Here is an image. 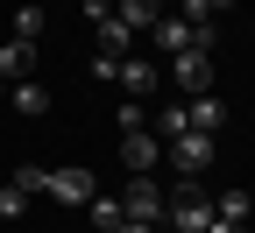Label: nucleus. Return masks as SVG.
<instances>
[{
	"label": "nucleus",
	"instance_id": "4468645a",
	"mask_svg": "<svg viewBox=\"0 0 255 233\" xmlns=\"http://www.w3.org/2000/svg\"><path fill=\"white\" fill-rule=\"evenodd\" d=\"M128 212H121V198H92V233H121Z\"/></svg>",
	"mask_w": 255,
	"mask_h": 233
},
{
	"label": "nucleus",
	"instance_id": "f257e3e1",
	"mask_svg": "<svg viewBox=\"0 0 255 233\" xmlns=\"http://www.w3.org/2000/svg\"><path fill=\"white\" fill-rule=\"evenodd\" d=\"M163 212L177 219V233H206V226H213V198L199 191V177H184L177 198H163Z\"/></svg>",
	"mask_w": 255,
	"mask_h": 233
},
{
	"label": "nucleus",
	"instance_id": "ddd939ff",
	"mask_svg": "<svg viewBox=\"0 0 255 233\" xmlns=\"http://www.w3.org/2000/svg\"><path fill=\"white\" fill-rule=\"evenodd\" d=\"M28 71H36V43H7V50H0V78H28Z\"/></svg>",
	"mask_w": 255,
	"mask_h": 233
},
{
	"label": "nucleus",
	"instance_id": "20e7f679",
	"mask_svg": "<svg viewBox=\"0 0 255 233\" xmlns=\"http://www.w3.org/2000/svg\"><path fill=\"white\" fill-rule=\"evenodd\" d=\"M121 212L135 219V226H156V219H163V191H156L149 177H135V184L121 191Z\"/></svg>",
	"mask_w": 255,
	"mask_h": 233
},
{
	"label": "nucleus",
	"instance_id": "7ed1b4c3",
	"mask_svg": "<svg viewBox=\"0 0 255 233\" xmlns=\"http://www.w3.org/2000/svg\"><path fill=\"white\" fill-rule=\"evenodd\" d=\"M43 191L57 198V205H92V170L64 162V170H50V177H43Z\"/></svg>",
	"mask_w": 255,
	"mask_h": 233
},
{
	"label": "nucleus",
	"instance_id": "9d476101",
	"mask_svg": "<svg viewBox=\"0 0 255 233\" xmlns=\"http://www.w3.org/2000/svg\"><path fill=\"white\" fill-rule=\"evenodd\" d=\"M121 162H128V170H156V135H149V127H128V135H121Z\"/></svg>",
	"mask_w": 255,
	"mask_h": 233
},
{
	"label": "nucleus",
	"instance_id": "1a4fd4ad",
	"mask_svg": "<svg viewBox=\"0 0 255 233\" xmlns=\"http://www.w3.org/2000/svg\"><path fill=\"white\" fill-rule=\"evenodd\" d=\"M184 120H191V135H220V120H227V106H220V92H199L184 106Z\"/></svg>",
	"mask_w": 255,
	"mask_h": 233
},
{
	"label": "nucleus",
	"instance_id": "412c9836",
	"mask_svg": "<svg viewBox=\"0 0 255 233\" xmlns=\"http://www.w3.org/2000/svg\"><path fill=\"white\" fill-rule=\"evenodd\" d=\"M121 233H156V226H135V219H128V226H121Z\"/></svg>",
	"mask_w": 255,
	"mask_h": 233
},
{
	"label": "nucleus",
	"instance_id": "dca6fc26",
	"mask_svg": "<svg viewBox=\"0 0 255 233\" xmlns=\"http://www.w3.org/2000/svg\"><path fill=\"white\" fill-rule=\"evenodd\" d=\"M213 219H227V226H241L248 219V191H220V212Z\"/></svg>",
	"mask_w": 255,
	"mask_h": 233
},
{
	"label": "nucleus",
	"instance_id": "6ab92c4d",
	"mask_svg": "<svg viewBox=\"0 0 255 233\" xmlns=\"http://www.w3.org/2000/svg\"><path fill=\"white\" fill-rule=\"evenodd\" d=\"M220 7H234V0H184V21H213Z\"/></svg>",
	"mask_w": 255,
	"mask_h": 233
},
{
	"label": "nucleus",
	"instance_id": "a211bd4d",
	"mask_svg": "<svg viewBox=\"0 0 255 233\" xmlns=\"http://www.w3.org/2000/svg\"><path fill=\"white\" fill-rule=\"evenodd\" d=\"M184 127H191V120H184V106H163V113H156V135H163V142H177Z\"/></svg>",
	"mask_w": 255,
	"mask_h": 233
},
{
	"label": "nucleus",
	"instance_id": "423d86ee",
	"mask_svg": "<svg viewBox=\"0 0 255 233\" xmlns=\"http://www.w3.org/2000/svg\"><path fill=\"white\" fill-rule=\"evenodd\" d=\"M43 177H50V170H14L7 184H0V219H21V212H28V198L43 191Z\"/></svg>",
	"mask_w": 255,
	"mask_h": 233
},
{
	"label": "nucleus",
	"instance_id": "9b49d317",
	"mask_svg": "<svg viewBox=\"0 0 255 233\" xmlns=\"http://www.w3.org/2000/svg\"><path fill=\"white\" fill-rule=\"evenodd\" d=\"M114 85H121L128 99H149V92H156V64H135V57H121V71H114Z\"/></svg>",
	"mask_w": 255,
	"mask_h": 233
},
{
	"label": "nucleus",
	"instance_id": "f03ea898",
	"mask_svg": "<svg viewBox=\"0 0 255 233\" xmlns=\"http://www.w3.org/2000/svg\"><path fill=\"white\" fill-rule=\"evenodd\" d=\"M156 43H163L170 57H184V50H213V21H184V14H163V21H156Z\"/></svg>",
	"mask_w": 255,
	"mask_h": 233
},
{
	"label": "nucleus",
	"instance_id": "f8f14e48",
	"mask_svg": "<svg viewBox=\"0 0 255 233\" xmlns=\"http://www.w3.org/2000/svg\"><path fill=\"white\" fill-rule=\"evenodd\" d=\"M114 14L142 36V28H156V21H163V0H114Z\"/></svg>",
	"mask_w": 255,
	"mask_h": 233
},
{
	"label": "nucleus",
	"instance_id": "2eb2a0df",
	"mask_svg": "<svg viewBox=\"0 0 255 233\" xmlns=\"http://www.w3.org/2000/svg\"><path fill=\"white\" fill-rule=\"evenodd\" d=\"M14 113H50V92H43L36 78H21V85H14Z\"/></svg>",
	"mask_w": 255,
	"mask_h": 233
},
{
	"label": "nucleus",
	"instance_id": "6e6552de",
	"mask_svg": "<svg viewBox=\"0 0 255 233\" xmlns=\"http://www.w3.org/2000/svg\"><path fill=\"white\" fill-rule=\"evenodd\" d=\"M92 28H100V57H114V64H121L128 50H135V28H128L121 14H100V21H92Z\"/></svg>",
	"mask_w": 255,
	"mask_h": 233
},
{
	"label": "nucleus",
	"instance_id": "aec40b11",
	"mask_svg": "<svg viewBox=\"0 0 255 233\" xmlns=\"http://www.w3.org/2000/svg\"><path fill=\"white\" fill-rule=\"evenodd\" d=\"M206 233H241V226H227V219H213V226H206Z\"/></svg>",
	"mask_w": 255,
	"mask_h": 233
},
{
	"label": "nucleus",
	"instance_id": "f3484780",
	"mask_svg": "<svg viewBox=\"0 0 255 233\" xmlns=\"http://www.w3.org/2000/svg\"><path fill=\"white\" fill-rule=\"evenodd\" d=\"M36 36H43V7H21L14 14V43H36Z\"/></svg>",
	"mask_w": 255,
	"mask_h": 233
},
{
	"label": "nucleus",
	"instance_id": "39448f33",
	"mask_svg": "<svg viewBox=\"0 0 255 233\" xmlns=\"http://www.w3.org/2000/svg\"><path fill=\"white\" fill-rule=\"evenodd\" d=\"M170 78L199 99V92H213V50H184V57H170Z\"/></svg>",
	"mask_w": 255,
	"mask_h": 233
},
{
	"label": "nucleus",
	"instance_id": "0eeeda50",
	"mask_svg": "<svg viewBox=\"0 0 255 233\" xmlns=\"http://www.w3.org/2000/svg\"><path fill=\"white\" fill-rule=\"evenodd\" d=\"M170 162H177L184 177H206L213 170V135H191V127H184V135L170 142Z\"/></svg>",
	"mask_w": 255,
	"mask_h": 233
}]
</instances>
